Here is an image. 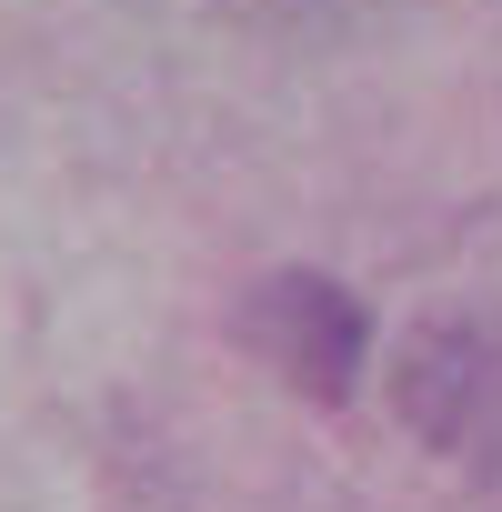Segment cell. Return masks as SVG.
Segmentation results:
<instances>
[{
    "mask_svg": "<svg viewBox=\"0 0 502 512\" xmlns=\"http://www.w3.org/2000/svg\"><path fill=\"white\" fill-rule=\"evenodd\" d=\"M241 342H251V362H262L282 392L352 402V382L372 362V312L342 282H322V272H272L262 292L241 302Z\"/></svg>",
    "mask_w": 502,
    "mask_h": 512,
    "instance_id": "cell-1",
    "label": "cell"
}]
</instances>
